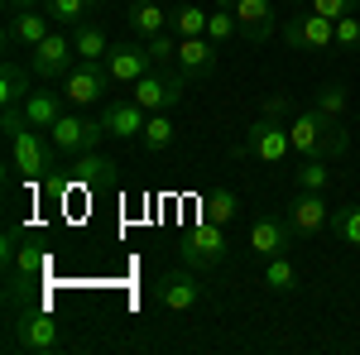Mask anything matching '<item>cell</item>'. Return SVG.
<instances>
[{
    "mask_svg": "<svg viewBox=\"0 0 360 355\" xmlns=\"http://www.w3.org/2000/svg\"><path fill=\"white\" fill-rule=\"evenodd\" d=\"M288 144H293L298 159H327V164L346 159V149H351V139H346V130H341V120L327 115V110H317V106L298 110V115L288 120Z\"/></svg>",
    "mask_w": 360,
    "mask_h": 355,
    "instance_id": "cell-1",
    "label": "cell"
},
{
    "mask_svg": "<svg viewBox=\"0 0 360 355\" xmlns=\"http://www.w3.org/2000/svg\"><path fill=\"white\" fill-rule=\"evenodd\" d=\"M10 346L15 351H29V355H58L63 351V327L49 307L29 302V307H15L10 317Z\"/></svg>",
    "mask_w": 360,
    "mask_h": 355,
    "instance_id": "cell-2",
    "label": "cell"
},
{
    "mask_svg": "<svg viewBox=\"0 0 360 355\" xmlns=\"http://www.w3.org/2000/svg\"><path fill=\"white\" fill-rule=\"evenodd\" d=\"M183 91H188V77L168 63V67H149L135 86H130V96H135L144 110H173L183 106Z\"/></svg>",
    "mask_w": 360,
    "mask_h": 355,
    "instance_id": "cell-3",
    "label": "cell"
},
{
    "mask_svg": "<svg viewBox=\"0 0 360 355\" xmlns=\"http://www.w3.org/2000/svg\"><path fill=\"white\" fill-rule=\"evenodd\" d=\"M53 135V149L58 154H72V159H82L91 149H101V139L111 135L101 120H91V115H72V110H63L58 115V125L49 130Z\"/></svg>",
    "mask_w": 360,
    "mask_h": 355,
    "instance_id": "cell-4",
    "label": "cell"
},
{
    "mask_svg": "<svg viewBox=\"0 0 360 355\" xmlns=\"http://www.w3.org/2000/svg\"><path fill=\"white\" fill-rule=\"evenodd\" d=\"M178 250H183V264H193V269H221L226 254H231V245H226V231L221 226H193V231H183V240H178Z\"/></svg>",
    "mask_w": 360,
    "mask_h": 355,
    "instance_id": "cell-5",
    "label": "cell"
},
{
    "mask_svg": "<svg viewBox=\"0 0 360 355\" xmlns=\"http://www.w3.org/2000/svg\"><path fill=\"white\" fill-rule=\"evenodd\" d=\"M217 5H226V10L236 15V25H240V44L259 49V44L274 39V29H278L274 0H217Z\"/></svg>",
    "mask_w": 360,
    "mask_h": 355,
    "instance_id": "cell-6",
    "label": "cell"
},
{
    "mask_svg": "<svg viewBox=\"0 0 360 355\" xmlns=\"http://www.w3.org/2000/svg\"><path fill=\"white\" fill-rule=\"evenodd\" d=\"M240 154L259 159V164H283V159L293 154V144H288V120H269V115H259V120L245 130Z\"/></svg>",
    "mask_w": 360,
    "mask_h": 355,
    "instance_id": "cell-7",
    "label": "cell"
},
{
    "mask_svg": "<svg viewBox=\"0 0 360 355\" xmlns=\"http://www.w3.org/2000/svg\"><path fill=\"white\" fill-rule=\"evenodd\" d=\"M72 58H77L72 39H68V34H49L44 44L29 49V67H34L39 82H63V77L72 72Z\"/></svg>",
    "mask_w": 360,
    "mask_h": 355,
    "instance_id": "cell-8",
    "label": "cell"
},
{
    "mask_svg": "<svg viewBox=\"0 0 360 355\" xmlns=\"http://www.w3.org/2000/svg\"><path fill=\"white\" fill-rule=\"evenodd\" d=\"M278 34H283V44H288V49L322 53V49H332V44H336V20L317 15V10H307V15H293L288 25L278 29Z\"/></svg>",
    "mask_w": 360,
    "mask_h": 355,
    "instance_id": "cell-9",
    "label": "cell"
},
{
    "mask_svg": "<svg viewBox=\"0 0 360 355\" xmlns=\"http://www.w3.org/2000/svg\"><path fill=\"white\" fill-rule=\"evenodd\" d=\"M217 49H221V44H212L207 34H197V39H178V58H173V67H178L188 82H212V77H217V63H221Z\"/></svg>",
    "mask_w": 360,
    "mask_h": 355,
    "instance_id": "cell-10",
    "label": "cell"
},
{
    "mask_svg": "<svg viewBox=\"0 0 360 355\" xmlns=\"http://www.w3.org/2000/svg\"><path fill=\"white\" fill-rule=\"evenodd\" d=\"M68 106H96V101H106V86H111V72H106V63H77L68 77Z\"/></svg>",
    "mask_w": 360,
    "mask_h": 355,
    "instance_id": "cell-11",
    "label": "cell"
},
{
    "mask_svg": "<svg viewBox=\"0 0 360 355\" xmlns=\"http://www.w3.org/2000/svg\"><path fill=\"white\" fill-rule=\"evenodd\" d=\"M298 245V231L288 226V217H259L250 226V250L259 259H274V254H293Z\"/></svg>",
    "mask_w": 360,
    "mask_h": 355,
    "instance_id": "cell-12",
    "label": "cell"
},
{
    "mask_svg": "<svg viewBox=\"0 0 360 355\" xmlns=\"http://www.w3.org/2000/svg\"><path fill=\"white\" fill-rule=\"evenodd\" d=\"M197 273H202V269L188 264V269H168L164 278H159V288H154V293H159V302H164L168 312H188V307L202 302L207 288H202V278H197Z\"/></svg>",
    "mask_w": 360,
    "mask_h": 355,
    "instance_id": "cell-13",
    "label": "cell"
},
{
    "mask_svg": "<svg viewBox=\"0 0 360 355\" xmlns=\"http://www.w3.org/2000/svg\"><path fill=\"white\" fill-rule=\"evenodd\" d=\"M283 217L298 231V240H312V235H322V231L332 226V212H327V197H322V192H298Z\"/></svg>",
    "mask_w": 360,
    "mask_h": 355,
    "instance_id": "cell-14",
    "label": "cell"
},
{
    "mask_svg": "<svg viewBox=\"0 0 360 355\" xmlns=\"http://www.w3.org/2000/svg\"><path fill=\"white\" fill-rule=\"evenodd\" d=\"M49 34H53V20H49L44 5L15 10V15L5 20V49H34V44H44Z\"/></svg>",
    "mask_w": 360,
    "mask_h": 355,
    "instance_id": "cell-15",
    "label": "cell"
},
{
    "mask_svg": "<svg viewBox=\"0 0 360 355\" xmlns=\"http://www.w3.org/2000/svg\"><path fill=\"white\" fill-rule=\"evenodd\" d=\"M10 168H20L25 178H44L53 168V154L39 139V130H20V135L10 139Z\"/></svg>",
    "mask_w": 360,
    "mask_h": 355,
    "instance_id": "cell-16",
    "label": "cell"
},
{
    "mask_svg": "<svg viewBox=\"0 0 360 355\" xmlns=\"http://www.w3.org/2000/svg\"><path fill=\"white\" fill-rule=\"evenodd\" d=\"M149 67H154V58H149L144 44H111V53H106V72L120 86H135Z\"/></svg>",
    "mask_w": 360,
    "mask_h": 355,
    "instance_id": "cell-17",
    "label": "cell"
},
{
    "mask_svg": "<svg viewBox=\"0 0 360 355\" xmlns=\"http://www.w3.org/2000/svg\"><path fill=\"white\" fill-rule=\"evenodd\" d=\"M144 120H149V110L139 106L135 96H115V101L101 106V125H106L115 139H139L144 135Z\"/></svg>",
    "mask_w": 360,
    "mask_h": 355,
    "instance_id": "cell-18",
    "label": "cell"
},
{
    "mask_svg": "<svg viewBox=\"0 0 360 355\" xmlns=\"http://www.w3.org/2000/svg\"><path fill=\"white\" fill-rule=\"evenodd\" d=\"M125 20H130V29H135L139 39H154V34H168L173 10L154 5V0H130V5H125Z\"/></svg>",
    "mask_w": 360,
    "mask_h": 355,
    "instance_id": "cell-19",
    "label": "cell"
},
{
    "mask_svg": "<svg viewBox=\"0 0 360 355\" xmlns=\"http://www.w3.org/2000/svg\"><path fill=\"white\" fill-rule=\"evenodd\" d=\"M197 207H202V221H207V226H221V231H226L236 217H240V197H236L231 188L202 192V202H197Z\"/></svg>",
    "mask_w": 360,
    "mask_h": 355,
    "instance_id": "cell-20",
    "label": "cell"
},
{
    "mask_svg": "<svg viewBox=\"0 0 360 355\" xmlns=\"http://www.w3.org/2000/svg\"><path fill=\"white\" fill-rule=\"evenodd\" d=\"M20 110L34 130H53L58 115H63V91H34L29 101H20Z\"/></svg>",
    "mask_w": 360,
    "mask_h": 355,
    "instance_id": "cell-21",
    "label": "cell"
},
{
    "mask_svg": "<svg viewBox=\"0 0 360 355\" xmlns=\"http://www.w3.org/2000/svg\"><path fill=\"white\" fill-rule=\"evenodd\" d=\"M173 139H178V125H173V115H168V110H149V120H144V135H139L144 154H168V149H173Z\"/></svg>",
    "mask_w": 360,
    "mask_h": 355,
    "instance_id": "cell-22",
    "label": "cell"
},
{
    "mask_svg": "<svg viewBox=\"0 0 360 355\" xmlns=\"http://www.w3.org/2000/svg\"><path fill=\"white\" fill-rule=\"evenodd\" d=\"M72 49H77V63H106V53H111V39H106V29L101 25H77L72 29Z\"/></svg>",
    "mask_w": 360,
    "mask_h": 355,
    "instance_id": "cell-23",
    "label": "cell"
},
{
    "mask_svg": "<svg viewBox=\"0 0 360 355\" xmlns=\"http://www.w3.org/2000/svg\"><path fill=\"white\" fill-rule=\"evenodd\" d=\"M29 63H15V58H5V67H0V101L5 106H20V101H29L34 91H29Z\"/></svg>",
    "mask_w": 360,
    "mask_h": 355,
    "instance_id": "cell-24",
    "label": "cell"
},
{
    "mask_svg": "<svg viewBox=\"0 0 360 355\" xmlns=\"http://www.w3.org/2000/svg\"><path fill=\"white\" fill-rule=\"evenodd\" d=\"M259 283H264L269 293H293V288H298V264H293V254H274V259H264Z\"/></svg>",
    "mask_w": 360,
    "mask_h": 355,
    "instance_id": "cell-25",
    "label": "cell"
},
{
    "mask_svg": "<svg viewBox=\"0 0 360 355\" xmlns=\"http://www.w3.org/2000/svg\"><path fill=\"white\" fill-rule=\"evenodd\" d=\"M293 183H298V192H327L332 164H327V159H303V164L293 168Z\"/></svg>",
    "mask_w": 360,
    "mask_h": 355,
    "instance_id": "cell-26",
    "label": "cell"
},
{
    "mask_svg": "<svg viewBox=\"0 0 360 355\" xmlns=\"http://www.w3.org/2000/svg\"><path fill=\"white\" fill-rule=\"evenodd\" d=\"M332 231H336V240H341V245L360 250V202H346V207H336Z\"/></svg>",
    "mask_w": 360,
    "mask_h": 355,
    "instance_id": "cell-27",
    "label": "cell"
},
{
    "mask_svg": "<svg viewBox=\"0 0 360 355\" xmlns=\"http://www.w3.org/2000/svg\"><path fill=\"white\" fill-rule=\"evenodd\" d=\"M207 10H197V5H178L173 10V20H168V29L178 34V39H197V34H207Z\"/></svg>",
    "mask_w": 360,
    "mask_h": 355,
    "instance_id": "cell-28",
    "label": "cell"
},
{
    "mask_svg": "<svg viewBox=\"0 0 360 355\" xmlns=\"http://www.w3.org/2000/svg\"><path fill=\"white\" fill-rule=\"evenodd\" d=\"M44 10H49V20H53V25H68V29L86 25V15H91V5H86V0H44Z\"/></svg>",
    "mask_w": 360,
    "mask_h": 355,
    "instance_id": "cell-29",
    "label": "cell"
},
{
    "mask_svg": "<svg viewBox=\"0 0 360 355\" xmlns=\"http://www.w3.org/2000/svg\"><path fill=\"white\" fill-rule=\"evenodd\" d=\"M111 159H101V154H96V149H91V154H82V159H77V168H72V173H77V183H86V188H96V183H111Z\"/></svg>",
    "mask_w": 360,
    "mask_h": 355,
    "instance_id": "cell-30",
    "label": "cell"
},
{
    "mask_svg": "<svg viewBox=\"0 0 360 355\" xmlns=\"http://www.w3.org/2000/svg\"><path fill=\"white\" fill-rule=\"evenodd\" d=\"M317 110H327V115H346V106H351V96H346V86L341 82H327V86H317V101H312Z\"/></svg>",
    "mask_w": 360,
    "mask_h": 355,
    "instance_id": "cell-31",
    "label": "cell"
},
{
    "mask_svg": "<svg viewBox=\"0 0 360 355\" xmlns=\"http://www.w3.org/2000/svg\"><path fill=\"white\" fill-rule=\"evenodd\" d=\"M207 39H212V44H226V39H240V25H236V15H231L226 5H217V15L207 20Z\"/></svg>",
    "mask_w": 360,
    "mask_h": 355,
    "instance_id": "cell-32",
    "label": "cell"
},
{
    "mask_svg": "<svg viewBox=\"0 0 360 355\" xmlns=\"http://www.w3.org/2000/svg\"><path fill=\"white\" fill-rule=\"evenodd\" d=\"M144 49L154 58V67H168L173 58H178V34L168 29V34H154V39H144Z\"/></svg>",
    "mask_w": 360,
    "mask_h": 355,
    "instance_id": "cell-33",
    "label": "cell"
},
{
    "mask_svg": "<svg viewBox=\"0 0 360 355\" xmlns=\"http://www.w3.org/2000/svg\"><path fill=\"white\" fill-rule=\"evenodd\" d=\"M336 49L360 53V15H341V20H336Z\"/></svg>",
    "mask_w": 360,
    "mask_h": 355,
    "instance_id": "cell-34",
    "label": "cell"
},
{
    "mask_svg": "<svg viewBox=\"0 0 360 355\" xmlns=\"http://www.w3.org/2000/svg\"><path fill=\"white\" fill-rule=\"evenodd\" d=\"M307 10H317V15H327V20H341V15H356L360 0H307Z\"/></svg>",
    "mask_w": 360,
    "mask_h": 355,
    "instance_id": "cell-35",
    "label": "cell"
},
{
    "mask_svg": "<svg viewBox=\"0 0 360 355\" xmlns=\"http://www.w3.org/2000/svg\"><path fill=\"white\" fill-rule=\"evenodd\" d=\"M15 269L25 273V278H34V273L44 269V254H39V250H29V245H20V254H15Z\"/></svg>",
    "mask_w": 360,
    "mask_h": 355,
    "instance_id": "cell-36",
    "label": "cell"
},
{
    "mask_svg": "<svg viewBox=\"0 0 360 355\" xmlns=\"http://www.w3.org/2000/svg\"><path fill=\"white\" fill-rule=\"evenodd\" d=\"M288 110H293V101H288V96H269V101H264V110H259V115H269V120H283V115H288Z\"/></svg>",
    "mask_w": 360,
    "mask_h": 355,
    "instance_id": "cell-37",
    "label": "cell"
},
{
    "mask_svg": "<svg viewBox=\"0 0 360 355\" xmlns=\"http://www.w3.org/2000/svg\"><path fill=\"white\" fill-rule=\"evenodd\" d=\"M0 5H5V10L15 15V10H34V5H44V0H0Z\"/></svg>",
    "mask_w": 360,
    "mask_h": 355,
    "instance_id": "cell-38",
    "label": "cell"
},
{
    "mask_svg": "<svg viewBox=\"0 0 360 355\" xmlns=\"http://www.w3.org/2000/svg\"><path fill=\"white\" fill-rule=\"evenodd\" d=\"M86 5H91V10H96V5H101V0H86Z\"/></svg>",
    "mask_w": 360,
    "mask_h": 355,
    "instance_id": "cell-39",
    "label": "cell"
}]
</instances>
